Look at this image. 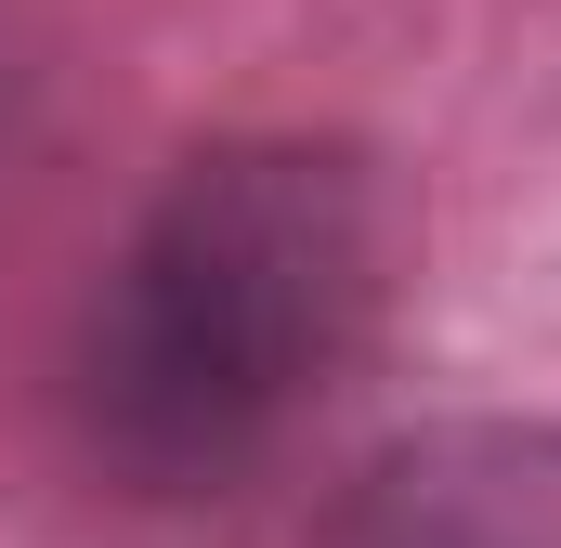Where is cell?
I'll list each match as a JSON object with an SVG mask.
<instances>
[{
  "label": "cell",
  "instance_id": "6da1fadb",
  "mask_svg": "<svg viewBox=\"0 0 561 548\" xmlns=\"http://www.w3.org/2000/svg\"><path fill=\"white\" fill-rule=\"evenodd\" d=\"M405 262L392 170L340 132L183 157L79 340V431L144 496H222L340 392Z\"/></svg>",
  "mask_w": 561,
  "mask_h": 548
},
{
  "label": "cell",
  "instance_id": "7a4b0ae2",
  "mask_svg": "<svg viewBox=\"0 0 561 548\" xmlns=\"http://www.w3.org/2000/svg\"><path fill=\"white\" fill-rule=\"evenodd\" d=\"M327 548H561V418H444L379 444Z\"/></svg>",
  "mask_w": 561,
  "mask_h": 548
}]
</instances>
